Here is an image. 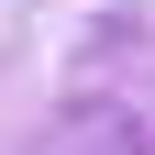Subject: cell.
<instances>
[{"label":"cell","mask_w":155,"mask_h":155,"mask_svg":"<svg viewBox=\"0 0 155 155\" xmlns=\"http://www.w3.org/2000/svg\"><path fill=\"white\" fill-rule=\"evenodd\" d=\"M33 155H144V122H133V111H111V100H89L78 122H55Z\"/></svg>","instance_id":"6da1fadb"}]
</instances>
